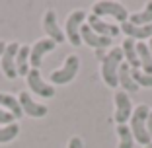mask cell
Segmentation results:
<instances>
[{
    "label": "cell",
    "instance_id": "27",
    "mask_svg": "<svg viewBox=\"0 0 152 148\" xmlns=\"http://www.w3.org/2000/svg\"><path fill=\"white\" fill-rule=\"evenodd\" d=\"M6 45H8V43L0 39V58H2V55H4V51H6Z\"/></svg>",
    "mask_w": 152,
    "mask_h": 148
},
{
    "label": "cell",
    "instance_id": "16",
    "mask_svg": "<svg viewBox=\"0 0 152 148\" xmlns=\"http://www.w3.org/2000/svg\"><path fill=\"white\" fill-rule=\"evenodd\" d=\"M123 57H125V63L129 64L133 70H140V63H139V55H137V41L134 39H129L127 37L123 41Z\"/></svg>",
    "mask_w": 152,
    "mask_h": 148
},
{
    "label": "cell",
    "instance_id": "1",
    "mask_svg": "<svg viewBox=\"0 0 152 148\" xmlns=\"http://www.w3.org/2000/svg\"><path fill=\"white\" fill-rule=\"evenodd\" d=\"M123 64V49L113 47L105 53L102 58V80L107 84V88H117L119 86V66Z\"/></svg>",
    "mask_w": 152,
    "mask_h": 148
},
{
    "label": "cell",
    "instance_id": "3",
    "mask_svg": "<svg viewBox=\"0 0 152 148\" xmlns=\"http://www.w3.org/2000/svg\"><path fill=\"white\" fill-rule=\"evenodd\" d=\"M78 68H80V58L76 55H68L64 58V64L57 70H53L49 74V84L51 86H64V84H70L72 80L76 78L78 74Z\"/></svg>",
    "mask_w": 152,
    "mask_h": 148
},
{
    "label": "cell",
    "instance_id": "15",
    "mask_svg": "<svg viewBox=\"0 0 152 148\" xmlns=\"http://www.w3.org/2000/svg\"><path fill=\"white\" fill-rule=\"evenodd\" d=\"M119 86L123 88V92H127V94H133V92H139L140 88L137 86V82L133 80V68L129 66V64L123 61V64L119 66Z\"/></svg>",
    "mask_w": 152,
    "mask_h": 148
},
{
    "label": "cell",
    "instance_id": "12",
    "mask_svg": "<svg viewBox=\"0 0 152 148\" xmlns=\"http://www.w3.org/2000/svg\"><path fill=\"white\" fill-rule=\"evenodd\" d=\"M80 39H82V43H86V45L92 47L94 51H105L111 45V39H109V37L98 35V33L92 31V27L86 26V23L80 27Z\"/></svg>",
    "mask_w": 152,
    "mask_h": 148
},
{
    "label": "cell",
    "instance_id": "6",
    "mask_svg": "<svg viewBox=\"0 0 152 148\" xmlns=\"http://www.w3.org/2000/svg\"><path fill=\"white\" fill-rule=\"evenodd\" d=\"M26 82H27V88L33 92V94L41 96V98H53L55 96V86H51L49 82H45L43 76H41V72L35 70V68H31L29 70V74L26 76Z\"/></svg>",
    "mask_w": 152,
    "mask_h": 148
},
{
    "label": "cell",
    "instance_id": "14",
    "mask_svg": "<svg viewBox=\"0 0 152 148\" xmlns=\"http://www.w3.org/2000/svg\"><path fill=\"white\" fill-rule=\"evenodd\" d=\"M119 27L129 39L142 41V43H144V39H152V23L150 26H133V23L125 22V23H121Z\"/></svg>",
    "mask_w": 152,
    "mask_h": 148
},
{
    "label": "cell",
    "instance_id": "20",
    "mask_svg": "<svg viewBox=\"0 0 152 148\" xmlns=\"http://www.w3.org/2000/svg\"><path fill=\"white\" fill-rule=\"evenodd\" d=\"M129 23H133V26H150L152 23V0L146 2V6H144L140 12L131 14Z\"/></svg>",
    "mask_w": 152,
    "mask_h": 148
},
{
    "label": "cell",
    "instance_id": "29",
    "mask_svg": "<svg viewBox=\"0 0 152 148\" xmlns=\"http://www.w3.org/2000/svg\"><path fill=\"white\" fill-rule=\"evenodd\" d=\"M144 148H152V144H148V146H144Z\"/></svg>",
    "mask_w": 152,
    "mask_h": 148
},
{
    "label": "cell",
    "instance_id": "5",
    "mask_svg": "<svg viewBox=\"0 0 152 148\" xmlns=\"http://www.w3.org/2000/svg\"><path fill=\"white\" fill-rule=\"evenodd\" d=\"M88 18V12L86 10H74V12L68 14L66 22H64V37H66L68 43H72L74 47L82 45L80 39V27L84 26V20Z\"/></svg>",
    "mask_w": 152,
    "mask_h": 148
},
{
    "label": "cell",
    "instance_id": "17",
    "mask_svg": "<svg viewBox=\"0 0 152 148\" xmlns=\"http://www.w3.org/2000/svg\"><path fill=\"white\" fill-rule=\"evenodd\" d=\"M0 107L6 109L8 113H12L14 119H22L23 117L22 105H20L18 98H14L12 94H0Z\"/></svg>",
    "mask_w": 152,
    "mask_h": 148
},
{
    "label": "cell",
    "instance_id": "8",
    "mask_svg": "<svg viewBox=\"0 0 152 148\" xmlns=\"http://www.w3.org/2000/svg\"><path fill=\"white\" fill-rule=\"evenodd\" d=\"M43 31H45V35H47V39H51L53 43H64L66 41V37H64V31L61 29V26H58V22H57V14H55V10H47L45 12V16H43Z\"/></svg>",
    "mask_w": 152,
    "mask_h": 148
},
{
    "label": "cell",
    "instance_id": "19",
    "mask_svg": "<svg viewBox=\"0 0 152 148\" xmlns=\"http://www.w3.org/2000/svg\"><path fill=\"white\" fill-rule=\"evenodd\" d=\"M137 55H139L140 70L146 72V74H152V55H150V49H148V43L139 41L137 43Z\"/></svg>",
    "mask_w": 152,
    "mask_h": 148
},
{
    "label": "cell",
    "instance_id": "2",
    "mask_svg": "<svg viewBox=\"0 0 152 148\" xmlns=\"http://www.w3.org/2000/svg\"><path fill=\"white\" fill-rule=\"evenodd\" d=\"M148 113H150V107H148L146 103H140L139 107L133 109V115L129 119V129L133 133V139L137 140L139 144L142 146H148L152 144V139L148 135V127H146V121H148Z\"/></svg>",
    "mask_w": 152,
    "mask_h": 148
},
{
    "label": "cell",
    "instance_id": "23",
    "mask_svg": "<svg viewBox=\"0 0 152 148\" xmlns=\"http://www.w3.org/2000/svg\"><path fill=\"white\" fill-rule=\"evenodd\" d=\"M133 80L139 88H152V74H146L142 70H133Z\"/></svg>",
    "mask_w": 152,
    "mask_h": 148
},
{
    "label": "cell",
    "instance_id": "13",
    "mask_svg": "<svg viewBox=\"0 0 152 148\" xmlns=\"http://www.w3.org/2000/svg\"><path fill=\"white\" fill-rule=\"evenodd\" d=\"M88 26L92 27V31H96L98 35L102 37H109V39H113V37H117L121 33V27L115 26V23H109V22H103L102 18H98V16H94V14H88Z\"/></svg>",
    "mask_w": 152,
    "mask_h": 148
},
{
    "label": "cell",
    "instance_id": "4",
    "mask_svg": "<svg viewBox=\"0 0 152 148\" xmlns=\"http://www.w3.org/2000/svg\"><path fill=\"white\" fill-rule=\"evenodd\" d=\"M92 14L98 16V18H103V16H111L113 20H117L119 23L129 22L131 14L127 12V8L119 2H111V0H99L92 6Z\"/></svg>",
    "mask_w": 152,
    "mask_h": 148
},
{
    "label": "cell",
    "instance_id": "26",
    "mask_svg": "<svg viewBox=\"0 0 152 148\" xmlns=\"http://www.w3.org/2000/svg\"><path fill=\"white\" fill-rule=\"evenodd\" d=\"M146 127H148V135H150V139H152V109H150V113H148V121H146Z\"/></svg>",
    "mask_w": 152,
    "mask_h": 148
},
{
    "label": "cell",
    "instance_id": "11",
    "mask_svg": "<svg viewBox=\"0 0 152 148\" xmlns=\"http://www.w3.org/2000/svg\"><path fill=\"white\" fill-rule=\"evenodd\" d=\"M18 101H20V105H22L23 115H29V117H33V119H41V117L47 115V105L37 103L35 99L29 96V92H22V94L18 96Z\"/></svg>",
    "mask_w": 152,
    "mask_h": 148
},
{
    "label": "cell",
    "instance_id": "28",
    "mask_svg": "<svg viewBox=\"0 0 152 148\" xmlns=\"http://www.w3.org/2000/svg\"><path fill=\"white\" fill-rule=\"evenodd\" d=\"M148 49H150V55H152V39H148Z\"/></svg>",
    "mask_w": 152,
    "mask_h": 148
},
{
    "label": "cell",
    "instance_id": "24",
    "mask_svg": "<svg viewBox=\"0 0 152 148\" xmlns=\"http://www.w3.org/2000/svg\"><path fill=\"white\" fill-rule=\"evenodd\" d=\"M12 123H16L14 115H12V113H8L6 109H2V107H0V125H2V127H6V125H12Z\"/></svg>",
    "mask_w": 152,
    "mask_h": 148
},
{
    "label": "cell",
    "instance_id": "21",
    "mask_svg": "<svg viewBox=\"0 0 152 148\" xmlns=\"http://www.w3.org/2000/svg\"><path fill=\"white\" fill-rule=\"evenodd\" d=\"M117 136H119L117 148H133L134 139H133V133H131L129 125H117Z\"/></svg>",
    "mask_w": 152,
    "mask_h": 148
},
{
    "label": "cell",
    "instance_id": "18",
    "mask_svg": "<svg viewBox=\"0 0 152 148\" xmlns=\"http://www.w3.org/2000/svg\"><path fill=\"white\" fill-rule=\"evenodd\" d=\"M29 45H20V51L16 55V72L18 76H27L29 74Z\"/></svg>",
    "mask_w": 152,
    "mask_h": 148
},
{
    "label": "cell",
    "instance_id": "7",
    "mask_svg": "<svg viewBox=\"0 0 152 148\" xmlns=\"http://www.w3.org/2000/svg\"><path fill=\"white\" fill-rule=\"evenodd\" d=\"M20 51V43L18 41H10L8 45H6V51L0 58V68L4 72V76L8 80H14V78H18V72H16V55Z\"/></svg>",
    "mask_w": 152,
    "mask_h": 148
},
{
    "label": "cell",
    "instance_id": "25",
    "mask_svg": "<svg viewBox=\"0 0 152 148\" xmlns=\"http://www.w3.org/2000/svg\"><path fill=\"white\" fill-rule=\"evenodd\" d=\"M66 148H84V142H82L80 136H72V139L68 140V146Z\"/></svg>",
    "mask_w": 152,
    "mask_h": 148
},
{
    "label": "cell",
    "instance_id": "22",
    "mask_svg": "<svg viewBox=\"0 0 152 148\" xmlns=\"http://www.w3.org/2000/svg\"><path fill=\"white\" fill-rule=\"evenodd\" d=\"M20 135V125L18 123H12V125L0 127V144L4 142H12L16 136Z\"/></svg>",
    "mask_w": 152,
    "mask_h": 148
},
{
    "label": "cell",
    "instance_id": "10",
    "mask_svg": "<svg viewBox=\"0 0 152 148\" xmlns=\"http://www.w3.org/2000/svg\"><path fill=\"white\" fill-rule=\"evenodd\" d=\"M55 47H57V43H53V41L47 39V37L35 41L33 47H31V51H29V68L39 70L41 63H43V57L47 53H51V51H55Z\"/></svg>",
    "mask_w": 152,
    "mask_h": 148
},
{
    "label": "cell",
    "instance_id": "9",
    "mask_svg": "<svg viewBox=\"0 0 152 148\" xmlns=\"http://www.w3.org/2000/svg\"><path fill=\"white\" fill-rule=\"evenodd\" d=\"M115 123L117 125H127V121L133 115V101H131L129 94L123 90L115 92Z\"/></svg>",
    "mask_w": 152,
    "mask_h": 148
}]
</instances>
